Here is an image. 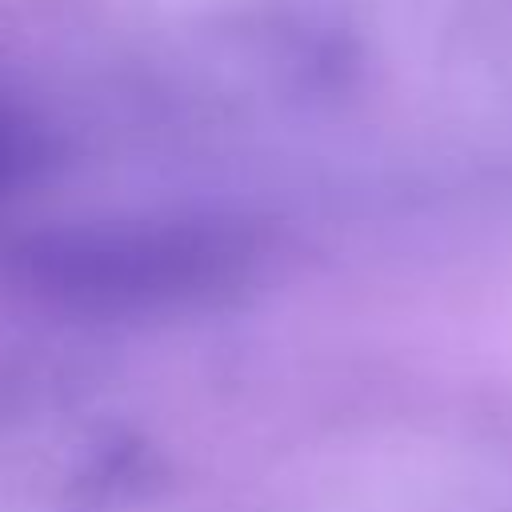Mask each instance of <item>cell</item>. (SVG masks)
<instances>
[{"label": "cell", "instance_id": "2", "mask_svg": "<svg viewBox=\"0 0 512 512\" xmlns=\"http://www.w3.org/2000/svg\"><path fill=\"white\" fill-rule=\"evenodd\" d=\"M48 164V140L32 120L0 104V192L32 180Z\"/></svg>", "mask_w": 512, "mask_h": 512}, {"label": "cell", "instance_id": "1", "mask_svg": "<svg viewBox=\"0 0 512 512\" xmlns=\"http://www.w3.org/2000/svg\"><path fill=\"white\" fill-rule=\"evenodd\" d=\"M252 244L224 220H100L16 240L8 272L36 296L84 312H156L240 284Z\"/></svg>", "mask_w": 512, "mask_h": 512}]
</instances>
